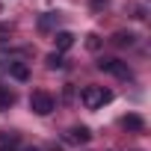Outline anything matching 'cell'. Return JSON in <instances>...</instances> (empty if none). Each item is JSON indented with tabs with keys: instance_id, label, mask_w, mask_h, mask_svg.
<instances>
[{
	"instance_id": "obj_1",
	"label": "cell",
	"mask_w": 151,
	"mask_h": 151,
	"mask_svg": "<svg viewBox=\"0 0 151 151\" xmlns=\"http://www.w3.org/2000/svg\"><path fill=\"white\" fill-rule=\"evenodd\" d=\"M80 101H83L86 110H98V107H104V104L113 101V92L104 89V86H86V89L80 92Z\"/></svg>"
},
{
	"instance_id": "obj_2",
	"label": "cell",
	"mask_w": 151,
	"mask_h": 151,
	"mask_svg": "<svg viewBox=\"0 0 151 151\" xmlns=\"http://www.w3.org/2000/svg\"><path fill=\"white\" fill-rule=\"evenodd\" d=\"M98 68H101V71H107V74H113V77H119V80H130V77H133V71H130V68H127V62H122V59L101 56V59H98Z\"/></svg>"
},
{
	"instance_id": "obj_3",
	"label": "cell",
	"mask_w": 151,
	"mask_h": 151,
	"mask_svg": "<svg viewBox=\"0 0 151 151\" xmlns=\"http://www.w3.org/2000/svg\"><path fill=\"white\" fill-rule=\"evenodd\" d=\"M30 110H33L36 116H50V113L56 110V101H53V95H47V92H33V95H30Z\"/></svg>"
},
{
	"instance_id": "obj_4",
	"label": "cell",
	"mask_w": 151,
	"mask_h": 151,
	"mask_svg": "<svg viewBox=\"0 0 151 151\" xmlns=\"http://www.w3.org/2000/svg\"><path fill=\"white\" fill-rule=\"evenodd\" d=\"M0 68H3L6 74H9V77H15L18 83H27L30 80V65L27 62H18V59H0Z\"/></svg>"
},
{
	"instance_id": "obj_5",
	"label": "cell",
	"mask_w": 151,
	"mask_h": 151,
	"mask_svg": "<svg viewBox=\"0 0 151 151\" xmlns=\"http://www.w3.org/2000/svg\"><path fill=\"white\" fill-rule=\"evenodd\" d=\"M92 139V130L89 127H68L65 133H62V142H68V145H83V142H89Z\"/></svg>"
},
{
	"instance_id": "obj_6",
	"label": "cell",
	"mask_w": 151,
	"mask_h": 151,
	"mask_svg": "<svg viewBox=\"0 0 151 151\" xmlns=\"http://www.w3.org/2000/svg\"><path fill=\"white\" fill-rule=\"evenodd\" d=\"M53 45H56V53H59V50H68V47L74 45V33H68V30H56V33H53Z\"/></svg>"
},
{
	"instance_id": "obj_7",
	"label": "cell",
	"mask_w": 151,
	"mask_h": 151,
	"mask_svg": "<svg viewBox=\"0 0 151 151\" xmlns=\"http://www.w3.org/2000/svg\"><path fill=\"white\" fill-rule=\"evenodd\" d=\"M15 101H18V95L9 86H0V113H6L9 107H15Z\"/></svg>"
},
{
	"instance_id": "obj_8",
	"label": "cell",
	"mask_w": 151,
	"mask_h": 151,
	"mask_svg": "<svg viewBox=\"0 0 151 151\" xmlns=\"http://www.w3.org/2000/svg\"><path fill=\"white\" fill-rule=\"evenodd\" d=\"M56 24H59V12H45V15L39 18V30H42V33L56 30Z\"/></svg>"
},
{
	"instance_id": "obj_9",
	"label": "cell",
	"mask_w": 151,
	"mask_h": 151,
	"mask_svg": "<svg viewBox=\"0 0 151 151\" xmlns=\"http://www.w3.org/2000/svg\"><path fill=\"white\" fill-rule=\"evenodd\" d=\"M122 127H127V130H142V127H145V122H142V116L130 113V116H124V119H122Z\"/></svg>"
},
{
	"instance_id": "obj_10",
	"label": "cell",
	"mask_w": 151,
	"mask_h": 151,
	"mask_svg": "<svg viewBox=\"0 0 151 151\" xmlns=\"http://www.w3.org/2000/svg\"><path fill=\"white\" fill-rule=\"evenodd\" d=\"M18 148V133H0V151H15Z\"/></svg>"
},
{
	"instance_id": "obj_11",
	"label": "cell",
	"mask_w": 151,
	"mask_h": 151,
	"mask_svg": "<svg viewBox=\"0 0 151 151\" xmlns=\"http://www.w3.org/2000/svg\"><path fill=\"white\" fill-rule=\"evenodd\" d=\"M133 42H136L133 33H116V36H113V45H119V47H130Z\"/></svg>"
},
{
	"instance_id": "obj_12",
	"label": "cell",
	"mask_w": 151,
	"mask_h": 151,
	"mask_svg": "<svg viewBox=\"0 0 151 151\" xmlns=\"http://www.w3.org/2000/svg\"><path fill=\"white\" fill-rule=\"evenodd\" d=\"M47 68H65L62 53H50V56H47Z\"/></svg>"
},
{
	"instance_id": "obj_13",
	"label": "cell",
	"mask_w": 151,
	"mask_h": 151,
	"mask_svg": "<svg viewBox=\"0 0 151 151\" xmlns=\"http://www.w3.org/2000/svg\"><path fill=\"white\" fill-rule=\"evenodd\" d=\"M86 47H89V50H98V47H101V36H98V33H89V36H86Z\"/></svg>"
},
{
	"instance_id": "obj_14",
	"label": "cell",
	"mask_w": 151,
	"mask_h": 151,
	"mask_svg": "<svg viewBox=\"0 0 151 151\" xmlns=\"http://www.w3.org/2000/svg\"><path fill=\"white\" fill-rule=\"evenodd\" d=\"M9 36H12V27H9V24H0V45H3Z\"/></svg>"
},
{
	"instance_id": "obj_15",
	"label": "cell",
	"mask_w": 151,
	"mask_h": 151,
	"mask_svg": "<svg viewBox=\"0 0 151 151\" xmlns=\"http://www.w3.org/2000/svg\"><path fill=\"white\" fill-rule=\"evenodd\" d=\"M107 3H110V0H89V6H92V9H104Z\"/></svg>"
},
{
	"instance_id": "obj_16",
	"label": "cell",
	"mask_w": 151,
	"mask_h": 151,
	"mask_svg": "<svg viewBox=\"0 0 151 151\" xmlns=\"http://www.w3.org/2000/svg\"><path fill=\"white\" fill-rule=\"evenodd\" d=\"M21 151H42V148H36V145H30V148H21Z\"/></svg>"
}]
</instances>
